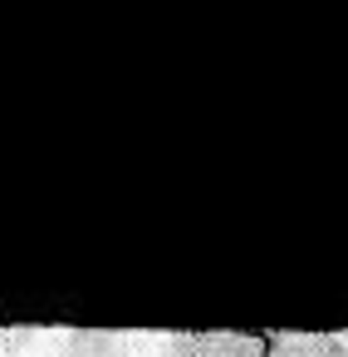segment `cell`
Instances as JSON below:
<instances>
[{
  "instance_id": "cell-1",
  "label": "cell",
  "mask_w": 348,
  "mask_h": 357,
  "mask_svg": "<svg viewBox=\"0 0 348 357\" xmlns=\"http://www.w3.org/2000/svg\"><path fill=\"white\" fill-rule=\"evenodd\" d=\"M35 342H40V333H6L0 328V357H30Z\"/></svg>"
}]
</instances>
